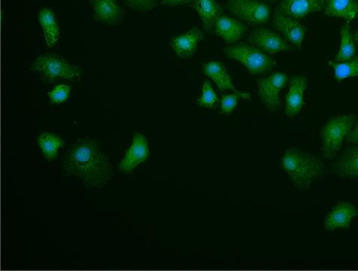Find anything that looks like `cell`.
<instances>
[{"mask_svg": "<svg viewBox=\"0 0 358 271\" xmlns=\"http://www.w3.org/2000/svg\"><path fill=\"white\" fill-rule=\"evenodd\" d=\"M224 55L243 64L253 76H260L271 71L275 60L261 49L250 43L234 44L223 48Z\"/></svg>", "mask_w": 358, "mask_h": 271, "instance_id": "3", "label": "cell"}, {"mask_svg": "<svg viewBox=\"0 0 358 271\" xmlns=\"http://www.w3.org/2000/svg\"><path fill=\"white\" fill-rule=\"evenodd\" d=\"M355 55V46L351 34V26L350 22H347L341 30V45L335 60L337 62H347L353 58Z\"/></svg>", "mask_w": 358, "mask_h": 271, "instance_id": "22", "label": "cell"}, {"mask_svg": "<svg viewBox=\"0 0 358 271\" xmlns=\"http://www.w3.org/2000/svg\"><path fill=\"white\" fill-rule=\"evenodd\" d=\"M149 148L147 138L141 133H136L134 143L126 153L119 169L123 172L130 173L138 165H141L148 158Z\"/></svg>", "mask_w": 358, "mask_h": 271, "instance_id": "13", "label": "cell"}, {"mask_svg": "<svg viewBox=\"0 0 358 271\" xmlns=\"http://www.w3.org/2000/svg\"><path fill=\"white\" fill-rule=\"evenodd\" d=\"M203 74L210 77L217 85L220 92H225L227 90H232L234 92L238 90L234 86L232 78L227 71L224 64L218 62H210L203 65Z\"/></svg>", "mask_w": 358, "mask_h": 271, "instance_id": "19", "label": "cell"}, {"mask_svg": "<svg viewBox=\"0 0 358 271\" xmlns=\"http://www.w3.org/2000/svg\"><path fill=\"white\" fill-rule=\"evenodd\" d=\"M285 74L276 72L266 78L257 80L258 95L268 111L275 113L281 104L280 92L287 84Z\"/></svg>", "mask_w": 358, "mask_h": 271, "instance_id": "7", "label": "cell"}, {"mask_svg": "<svg viewBox=\"0 0 358 271\" xmlns=\"http://www.w3.org/2000/svg\"><path fill=\"white\" fill-rule=\"evenodd\" d=\"M229 13L251 25L266 23L270 19L271 8L260 0H227Z\"/></svg>", "mask_w": 358, "mask_h": 271, "instance_id": "6", "label": "cell"}, {"mask_svg": "<svg viewBox=\"0 0 358 271\" xmlns=\"http://www.w3.org/2000/svg\"><path fill=\"white\" fill-rule=\"evenodd\" d=\"M194 6L202 20L204 29L212 32L217 18L223 15L222 6L217 0H195Z\"/></svg>", "mask_w": 358, "mask_h": 271, "instance_id": "18", "label": "cell"}, {"mask_svg": "<svg viewBox=\"0 0 358 271\" xmlns=\"http://www.w3.org/2000/svg\"><path fill=\"white\" fill-rule=\"evenodd\" d=\"M358 216V209L350 203L337 204L324 220V228L334 230L349 228L354 218Z\"/></svg>", "mask_w": 358, "mask_h": 271, "instance_id": "14", "label": "cell"}, {"mask_svg": "<svg viewBox=\"0 0 358 271\" xmlns=\"http://www.w3.org/2000/svg\"><path fill=\"white\" fill-rule=\"evenodd\" d=\"M38 141L45 156L49 160L57 158L58 150L64 144V141L61 137L48 133H43L39 136Z\"/></svg>", "mask_w": 358, "mask_h": 271, "instance_id": "23", "label": "cell"}, {"mask_svg": "<svg viewBox=\"0 0 358 271\" xmlns=\"http://www.w3.org/2000/svg\"><path fill=\"white\" fill-rule=\"evenodd\" d=\"M195 0H162L164 5L174 7L178 6L194 4Z\"/></svg>", "mask_w": 358, "mask_h": 271, "instance_id": "29", "label": "cell"}, {"mask_svg": "<svg viewBox=\"0 0 358 271\" xmlns=\"http://www.w3.org/2000/svg\"><path fill=\"white\" fill-rule=\"evenodd\" d=\"M94 10V20L107 25H115L124 17L123 10L116 0H91Z\"/></svg>", "mask_w": 358, "mask_h": 271, "instance_id": "15", "label": "cell"}, {"mask_svg": "<svg viewBox=\"0 0 358 271\" xmlns=\"http://www.w3.org/2000/svg\"><path fill=\"white\" fill-rule=\"evenodd\" d=\"M124 1L129 7L142 13L150 12L157 5V0H124Z\"/></svg>", "mask_w": 358, "mask_h": 271, "instance_id": "27", "label": "cell"}, {"mask_svg": "<svg viewBox=\"0 0 358 271\" xmlns=\"http://www.w3.org/2000/svg\"><path fill=\"white\" fill-rule=\"evenodd\" d=\"M33 67L42 79L50 83L79 78L82 73L78 66L69 64L64 58L55 54L38 57Z\"/></svg>", "mask_w": 358, "mask_h": 271, "instance_id": "4", "label": "cell"}, {"mask_svg": "<svg viewBox=\"0 0 358 271\" xmlns=\"http://www.w3.org/2000/svg\"><path fill=\"white\" fill-rule=\"evenodd\" d=\"M355 120L354 115L338 116L329 120L322 130V153L325 158L333 159L350 134Z\"/></svg>", "mask_w": 358, "mask_h": 271, "instance_id": "5", "label": "cell"}, {"mask_svg": "<svg viewBox=\"0 0 358 271\" xmlns=\"http://www.w3.org/2000/svg\"><path fill=\"white\" fill-rule=\"evenodd\" d=\"M347 142L350 144H358V122L351 130L349 137H348Z\"/></svg>", "mask_w": 358, "mask_h": 271, "instance_id": "30", "label": "cell"}, {"mask_svg": "<svg viewBox=\"0 0 358 271\" xmlns=\"http://www.w3.org/2000/svg\"><path fill=\"white\" fill-rule=\"evenodd\" d=\"M334 70L335 77L339 81L347 78L358 76V56L347 62L335 63L328 62Z\"/></svg>", "mask_w": 358, "mask_h": 271, "instance_id": "24", "label": "cell"}, {"mask_svg": "<svg viewBox=\"0 0 358 271\" xmlns=\"http://www.w3.org/2000/svg\"><path fill=\"white\" fill-rule=\"evenodd\" d=\"M215 30L225 43L234 45L245 35L248 27L237 19L222 15L216 21Z\"/></svg>", "mask_w": 358, "mask_h": 271, "instance_id": "12", "label": "cell"}, {"mask_svg": "<svg viewBox=\"0 0 358 271\" xmlns=\"http://www.w3.org/2000/svg\"><path fill=\"white\" fill-rule=\"evenodd\" d=\"M196 103L203 107L215 109L218 103V99L212 83L208 80H204L202 88V95L198 98Z\"/></svg>", "mask_w": 358, "mask_h": 271, "instance_id": "25", "label": "cell"}, {"mask_svg": "<svg viewBox=\"0 0 358 271\" xmlns=\"http://www.w3.org/2000/svg\"><path fill=\"white\" fill-rule=\"evenodd\" d=\"M323 6L324 0H282L278 11L296 19L320 12Z\"/></svg>", "mask_w": 358, "mask_h": 271, "instance_id": "16", "label": "cell"}, {"mask_svg": "<svg viewBox=\"0 0 358 271\" xmlns=\"http://www.w3.org/2000/svg\"><path fill=\"white\" fill-rule=\"evenodd\" d=\"M203 36L202 30L194 27L183 34L173 37L171 45L178 57L190 58L197 52L199 43Z\"/></svg>", "mask_w": 358, "mask_h": 271, "instance_id": "10", "label": "cell"}, {"mask_svg": "<svg viewBox=\"0 0 358 271\" xmlns=\"http://www.w3.org/2000/svg\"><path fill=\"white\" fill-rule=\"evenodd\" d=\"M38 20L43 28L48 46L52 47L59 36V29L55 14L52 10L44 8L39 13Z\"/></svg>", "mask_w": 358, "mask_h": 271, "instance_id": "21", "label": "cell"}, {"mask_svg": "<svg viewBox=\"0 0 358 271\" xmlns=\"http://www.w3.org/2000/svg\"><path fill=\"white\" fill-rule=\"evenodd\" d=\"M275 28L280 32L288 42L301 48L306 34V28L296 18L287 16L276 11L273 16Z\"/></svg>", "mask_w": 358, "mask_h": 271, "instance_id": "9", "label": "cell"}, {"mask_svg": "<svg viewBox=\"0 0 358 271\" xmlns=\"http://www.w3.org/2000/svg\"><path fill=\"white\" fill-rule=\"evenodd\" d=\"M307 78L303 76H294L289 80V89L286 95V110L287 117L299 114L304 106V93L307 88Z\"/></svg>", "mask_w": 358, "mask_h": 271, "instance_id": "11", "label": "cell"}, {"mask_svg": "<svg viewBox=\"0 0 358 271\" xmlns=\"http://www.w3.org/2000/svg\"><path fill=\"white\" fill-rule=\"evenodd\" d=\"M71 88L67 85H58L52 92L48 95L54 104H62L67 99L69 93H71Z\"/></svg>", "mask_w": 358, "mask_h": 271, "instance_id": "28", "label": "cell"}, {"mask_svg": "<svg viewBox=\"0 0 358 271\" xmlns=\"http://www.w3.org/2000/svg\"><path fill=\"white\" fill-rule=\"evenodd\" d=\"M247 41L270 55L292 52L294 50V47L287 40L266 27L255 28L248 36Z\"/></svg>", "mask_w": 358, "mask_h": 271, "instance_id": "8", "label": "cell"}, {"mask_svg": "<svg viewBox=\"0 0 358 271\" xmlns=\"http://www.w3.org/2000/svg\"><path fill=\"white\" fill-rule=\"evenodd\" d=\"M63 174L80 178L87 188H101L113 176V167L94 140L78 139L63 160Z\"/></svg>", "mask_w": 358, "mask_h": 271, "instance_id": "1", "label": "cell"}, {"mask_svg": "<svg viewBox=\"0 0 358 271\" xmlns=\"http://www.w3.org/2000/svg\"><path fill=\"white\" fill-rule=\"evenodd\" d=\"M355 42L357 43V46H358V29L357 30V32L355 33Z\"/></svg>", "mask_w": 358, "mask_h": 271, "instance_id": "31", "label": "cell"}, {"mask_svg": "<svg viewBox=\"0 0 358 271\" xmlns=\"http://www.w3.org/2000/svg\"><path fill=\"white\" fill-rule=\"evenodd\" d=\"M324 14L348 22L358 19V0H324Z\"/></svg>", "mask_w": 358, "mask_h": 271, "instance_id": "17", "label": "cell"}, {"mask_svg": "<svg viewBox=\"0 0 358 271\" xmlns=\"http://www.w3.org/2000/svg\"><path fill=\"white\" fill-rule=\"evenodd\" d=\"M282 165L300 192L309 189L313 180L326 174V167L320 158L294 148L285 151Z\"/></svg>", "mask_w": 358, "mask_h": 271, "instance_id": "2", "label": "cell"}, {"mask_svg": "<svg viewBox=\"0 0 358 271\" xmlns=\"http://www.w3.org/2000/svg\"><path fill=\"white\" fill-rule=\"evenodd\" d=\"M241 99L251 100L252 97L250 93L241 92L223 96L221 100V113L226 116L231 115Z\"/></svg>", "mask_w": 358, "mask_h": 271, "instance_id": "26", "label": "cell"}, {"mask_svg": "<svg viewBox=\"0 0 358 271\" xmlns=\"http://www.w3.org/2000/svg\"><path fill=\"white\" fill-rule=\"evenodd\" d=\"M266 1H268V2H275V1H277V0H266Z\"/></svg>", "mask_w": 358, "mask_h": 271, "instance_id": "32", "label": "cell"}, {"mask_svg": "<svg viewBox=\"0 0 358 271\" xmlns=\"http://www.w3.org/2000/svg\"><path fill=\"white\" fill-rule=\"evenodd\" d=\"M335 173L341 177L358 178V146L350 148L334 165Z\"/></svg>", "mask_w": 358, "mask_h": 271, "instance_id": "20", "label": "cell"}]
</instances>
